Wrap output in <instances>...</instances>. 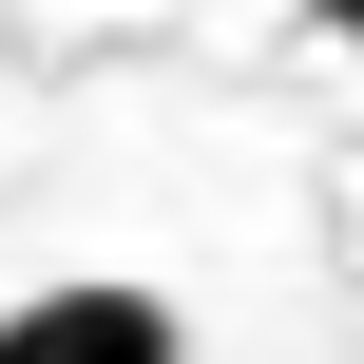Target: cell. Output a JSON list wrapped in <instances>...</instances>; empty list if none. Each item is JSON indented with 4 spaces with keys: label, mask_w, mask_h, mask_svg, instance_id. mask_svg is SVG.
Wrapping results in <instances>:
<instances>
[{
    "label": "cell",
    "mask_w": 364,
    "mask_h": 364,
    "mask_svg": "<svg viewBox=\"0 0 364 364\" xmlns=\"http://www.w3.org/2000/svg\"><path fill=\"white\" fill-rule=\"evenodd\" d=\"M0 364H192V326H173V288H134V269H58V288L0 307Z\"/></svg>",
    "instance_id": "cell-1"
},
{
    "label": "cell",
    "mask_w": 364,
    "mask_h": 364,
    "mask_svg": "<svg viewBox=\"0 0 364 364\" xmlns=\"http://www.w3.org/2000/svg\"><path fill=\"white\" fill-rule=\"evenodd\" d=\"M326 38H346V58H364V0H326Z\"/></svg>",
    "instance_id": "cell-2"
}]
</instances>
